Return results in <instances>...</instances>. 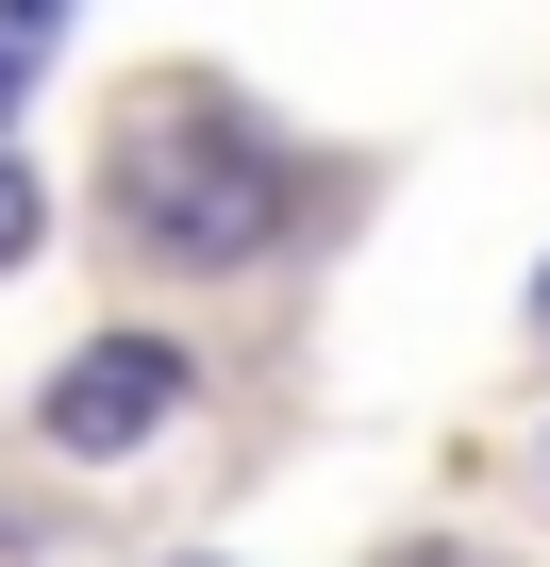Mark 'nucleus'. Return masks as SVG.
<instances>
[{
	"mask_svg": "<svg viewBox=\"0 0 550 567\" xmlns=\"http://www.w3.org/2000/svg\"><path fill=\"white\" fill-rule=\"evenodd\" d=\"M117 184H134V234L184 250V267H234V250H267V234L301 217V167L267 151L234 101H151L117 134Z\"/></svg>",
	"mask_w": 550,
	"mask_h": 567,
	"instance_id": "f257e3e1",
	"label": "nucleus"
},
{
	"mask_svg": "<svg viewBox=\"0 0 550 567\" xmlns=\"http://www.w3.org/2000/svg\"><path fill=\"white\" fill-rule=\"evenodd\" d=\"M184 401V334H101L84 368H51V451H134Z\"/></svg>",
	"mask_w": 550,
	"mask_h": 567,
	"instance_id": "f03ea898",
	"label": "nucleus"
},
{
	"mask_svg": "<svg viewBox=\"0 0 550 567\" xmlns=\"http://www.w3.org/2000/svg\"><path fill=\"white\" fill-rule=\"evenodd\" d=\"M51 34H68V0H0V117L34 101V68H51Z\"/></svg>",
	"mask_w": 550,
	"mask_h": 567,
	"instance_id": "7ed1b4c3",
	"label": "nucleus"
},
{
	"mask_svg": "<svg viewBox=\"0 0 550 567\" xmlns=\"http://www.w3.org/2000/svg\"><path fill=\"white\" fill-rule=\"evenodd\" d=\"M34 234H51V200H34V184H18V167H0V267H18V250H34Z\"/></svg>",
	"mask_w": 550,
	"mask_h": 567,
	"instance_id": "20e7f679",
	"label": "nucleus"
},
{
	"mask_svg": "<svg viewBox=\"0 0 550 567\" xmlns=\"http://www.w3.org/2000/svg\"><path fill=\"white\" fill-rule=\"evenodd\" d=\"M533 334H550V284H533Z\"/></svg>",
	"mask_w": 550,
	"mask_h": 567,
	"instance_id": "39448f33",
	"label": "nucleus"
}]
</instances>
